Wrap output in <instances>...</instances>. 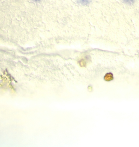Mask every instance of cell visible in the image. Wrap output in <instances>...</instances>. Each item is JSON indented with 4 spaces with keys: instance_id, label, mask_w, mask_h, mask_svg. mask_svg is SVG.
<instances>
[{
    "instance_id": "obj_1",
    "label": "cell",
    "mask_w": 139,
    "mask_h": 147,
    "mask_svg": "<svg viewBox=\"0 0 139 147\" xmlns=\"http://www.w3.org/2000/svg\"><path fill=\"white\" fill-rule=\"evenodd\" d=\"M78 3L84 5H89L91 2V0H78Z\"/></svg>"
},
{
    "instance_id": "obj_2",
    "label": "cell",
    "mask_w": 139,
    "mask_h": 147,
    "mask_svg": "<svg viewBox=\"0 0 139 147\" xmlns=\"http://www.w3.org/2000/svg\"><path fill=\"white\" fill-rule=\"evenodd\" d=\"M122 1L126 4L131 5L135 3L136 0H122Z\"/></svg>"
},
{
    "instance_id": "obj_3",
    "label": "cell",
    "mask_w": 139,
    "mask_h": 147,
    "mask_svg": "<svg viewBox=\"0 0 139 147\" xmlns=\"http://www.w3.org/2000/svg\"><path fill=\"white\" fill-rule=\"evenodd\" d=\"M32 1L35 2H39L41 0H32Z\"/></svg>"
}]
</instances>
